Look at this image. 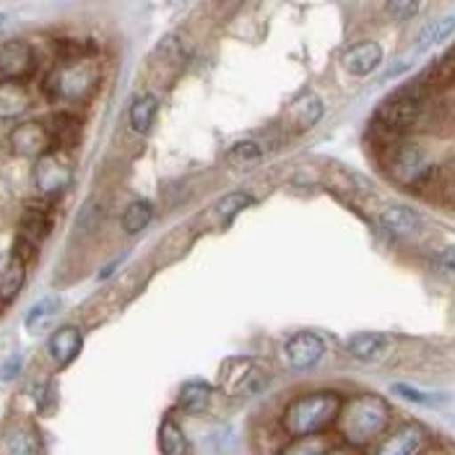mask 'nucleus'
Listing matches in <instances>:
<instances>
[{"label":"nucleus","instance_id":"f257e3e1","mask_svg":"<svg viewBox=\"0 0 455 455\" xmlns=\"http://www.w3.org/2000/svg\"><path fill=\"white\" fill-rule=\"evenodd\" d=\"M393 427V409L378 393H356L344 401L336 421V437L356 451H370Z\"/></svg>","mask_w":455,"mask_h":455},{"label":"nucleus","instance_id":"f03ea898","mask_svg":"<svg viewBox=\"0 0 455 455\" xmlns=\"http://www.w3.org/2000/svg\"><path fill=\"white\" fill-rule=\"evenodd\" d=\"M341 406H344V398L333 387H317V390L299 393L281 411V432L289 440L325 435L336 429Z\"/></svg>","mask_w":455,"mask_h":455},{"label":"nucleus","instance_id":"7ed1b4c3","mask_svg":"<svg viewBox=\"0 0 455 455\" xmlns=\"http://www.w3.org/2000/svg\"><path fill=\"white\" fill-rule=\"evenodd\" d=\"M102 84V68L94 58H63L44 78V94L52 102H86Z\"/></svg>","mask_w":455,"mask_h":455},{"label":"nucleus","instance_id":"20e7f679","mask_svg":"<svg viewBox=\"0 0 455 455\" xmlns=\"http://www.w3.org/2000/svg\"><path fill=\"white\" fill-rule=\"evenodd\" d=\"M429 94L414 89H403L393 97H387L383 105L375 109V125L387 133L390 139H401L411 131L424 128V115H427Z\"/></svg>","mask_w":455,"mask_h":455},{"label":"nucleus","instance_id":"39448f33","mask_svg":"<svg viewBox=\"0 0 455 455\" xmlns=\"http://www.w3.org/2000/svg\"><path fill=\"white\" fill-rule=\"evenodd\" d=\"M383 167L390 180H395L403 188H417V190L424 188V182L435 170L427 148L414 140L403 139L387 140L383 148Z\"/></svg>","mask_w":455,"mask_h":455},{"label":"nucleus","instance_id":"423d86ee","mask_svg":"<svg viewBox=\"0 0 455 455\" xmlns=\"http://www.w3.org/2000/svg\"><path fill=\"white\" fill-rule=\"evenodd\" d=\"M432 435L419 421H401L367 451V455H429Z\"/></svg>","mask_w":455,"mask_h":455},{"label":"nucleus","instance_id":"0eeeda50","mask_svg":"<svg viewBox=\"0 0 455 455\" xmlns=\"http://www.w3.org/2000/svg\"><path fill=\"white\" fill-rule=\"evenodd\" d=\"M268 383V372L250 356H232L221 364L219 386L227 395H255Z\"/></svg>","mask_w":455,"mask_h":455},{"label":"nucleus","instance_id":"6e6552de","mask_svg":"<svg viewBox=\"0 0 455 455\" xmlns=\"http://www.w3.org/2000/svg\"><path fill=\"white\" fill-rule=\"evenodd\" d=\"M35 185L42 196H58L60 190H66L73 180V164H70L68 154L60 148L47 151L44 156H39L35 162Z\"/></svg>","mask_w":455,"mask_h":455},{"label":"nucleus","instance_id":"1a4fd4ad","mask_svg":"<svg viewBox=\"0 0 455 455\" xmlns=\"http://www.w3.org/2000/svg\"><path fill=\"white\" fill-rule=\"evenodd\" d=\"M8 143H11V151L16 156H24V159H39L44 156L47 151H52V140H50V133L44 128V123H36V120H24L19 123L11 136H8Z\"/></svg>","mask_w":455,"mask_h":455},{"label":"nucleus","instance_id":"9d476101","mask_svg":"<svg viewBox=\"0 0 455 455\" xmlns=\"http://www.w3.org/2000/svg\"><path fill=\"white\" fill-rule=\"evenodd\" d=\"M35 70V52L27 42L11 39L0 44V84H19Z\"/></svg>","mask_w":455,"mask_h":455},{"label":"nucleus","instance_id":"9b49d317","mask_svg":"<svg viewBox=\"0 0 455 455\" xmlns=\"http://www.w3.org/2000/svg\"><path fill=\"white\" fill-rule=\"evenodd\" d=\"M286 364L294 370H310L325 356V341L315 331H299L283 344Z\"/></svg>","mask_w":455,"mask_h":455},{"label":"nucleus","instance_id":"f8f14e48","mask_svg":"<svg viewBox=\"0 0 455 455\" xmlns=\"http://www.w3.org/2000/svg\"><path fill=\"white\" fill-rule=\"evenodd\" d=\"M383 63V47L372 39H362L354 42L351 47H347L341 52V68L347 70L354 78H364L372 70H378V66Z\"/></svg>","mask_w":455,"mask_h":455},{"label":"nucleus","instance_id":"ddd939ff","mask_svg":"<svg viewBox=\"0 0 455 455\" xmlns=\"http://www.w3.org/2000/svg\"><path fill=\"white\" fill-rule=\"evenodd\" d=\"M455 86V47L451 52L440 55L437 60H432L427 68L421 70L417 78V89L424 94H440Z\"/></svg>","mask_w":455,"mask_h":455},{"label":"nucleus","instance_id":"4468645a","mask_svg":"<svg viewBox=\"0 0 455 455\" xmlns=\"http://www.w3.org/2000/svg\"><path fill=\"white\" fill-rule=\"evenodd\" d=\"M380 227L387 235H393L395 240H409V237L419 235L424 221H421L419 213L409 206H387L380 213Z\"/></svg>","mask_w":455,"mask_h":455},{"label":"nucleus","instance_id":"2eb2a0df","mask_svg":"<svg viewBox=\"0 0 455 455\" xmlns=\"http://www.w3.org/2000/svg\"><path fill=\"white\" fill-rule=\"evenodd\" d=\"M44 128L50 133L52 140V148H60V151H68L73 146H78L81 133H84V123L81 117L70 115V112H58L52 117L44 120Z\"/></svg>","mask_w":455,"mask_h":455},{"label":"nucleus","instance_id":"dca6fc26","mask_svg":"<svg viewBox=\"0 0 455 455\" xmlns=\"http://www.w3.org/2000/svg\"><path fill=\"white\" fill-rule=\"evenodd\" d=\"M424 196L435 198L443 206H453L455 209V159L445 162V164H435L429 180L421 188Z\"/></svg>","mask_w":455,"mask_h":455},{"label":"nucleus","instance_id":"f3484780","mask_svg":"<svg viewBox=\"0 0 455 455\" xmlns=\"http://www.w3.org/2000/svg\"><path fill=\"white\" fill-rule=\"evenodd\" d=\"M390 349V339L386 333H375V331H362L347 339V354L359 359V362H375L383 359Z\"/></svg>","mask_w":455,"mask_h":455},{"label":"nucleus","instance_id":"a211bd4d","mask_svg":"<svg viewBox=\"0 0 455 455\" xmlns=\"http://www.w3.org/2000/svg\"><path fill=\"white\" fill-rule=\"evenodd\" d=\"M81 347H84V336L76 325H63L58 328L50 341H47V351L50 356L60 364V367H68L70 362L81 354Z\"/></svg>","mask_w":455,"mask_h":455},{"label":"nucleus","instance_id":"6ab92c4d","mask_svg":"<svg viewBox=\"0 0 455 455\" xmlns=\"http://www.w3.org/2000/svg\"><path fill=\"white\" fill-rule=\"evenodd\" d=\"M211 401H213V387L206 380H190L180 387V395H177V409L188 417H201L211 409Z\"/></svg>","mask_w":455,"mask_h":455},{"label":"nucleus","instance_id":"aec40b11","mask_svg":"<svg viewBox=\"0 0 455 455\" xmlns=\"http://www.w3.org/2000/svg\"><path fill=\"white\" fill-rule=\"evenodd\" d=\"M27 279V266L13 252H0V302H11Z\"/></svg>","mask_w":455,"mask_h":455},{"label":"nucleus","instance_id":"412c9836","mask_svg":"<svg viewBox=\"0 0 455 455\" xmlns=\"http://www.w3.org/2000/svg\"><path fill=\"white\" fill-rule=\"evenodd\" d=\"M339 443L341 440L336 437V432L310 435V437H294V440H286L276 451V455H328Z\"/></svg>","mask_w":455,"mask_h":455},{"label":"nucleus","instance_id":"4be33fe9","mask_svg":"<svg viewBox=\"0 0 455 455\" xmlns=\"http://www.w3.org/2000/svg\"><path fill=\"white\" fill-rule=\"evenodd\" d=\"M323 115H325V105H323L320 97H315V94L302 97V100H297L294 105L289 107V128L294 133H305V131H310L313 125L320 123Z\"/></svg>","mask_w":455,"mask_h":455},{"label":"nucleus","instance_id":"5701e85b","mask_svg":"<svg viewBox=\"0 0 455 455\" xmlns=\"http://www.w3.org/2000/svg\"><path fill=\"white\" fill-rule=\"evenodd\" d=\"M156 115H159V100L151 92H146V94H139L128 109V125L136 136H146L154 128Z\"/></svg>","mask_w":455,"mask_h":455},{"label":"nucleus","instance_id":"b1692460","mask_svg":"<svg viewBox=\"0 0 455 455\" xmlns=\"http://www.w3.org/2000/svg\"><path fill=\"white\" fill-rule=\"evenodd\" d=\"M32 100L21 84H0V120H19L29 112Z\"/></svg>","mask_w":455,"mask_h":455},{"label":"nucleus","instance_id":"393cba45","mask_svg":"<svg viewBox=\"0 0 455 455\" xmlns=\"http://www.w3.org/2000/svg\"><path fill=\"white\" fill-rule=\"evenodd\" d=\"M156 445L162 455H188L190 453V443L180 427L175 417H164L159 424V435H156Z\"/></svg>","mask_w":455,"mask_h":455},{"label":"nucleus","instance_id":"a878e982","mask_svg":"<svg viewBox=\"0 0 455 455\" xmlns=\"http://www.w3.org/2000/svg\"><path fill=\"white\" fill-rule=\"evenodd\" d=\"M455 32V16H440L435 21H429L414 42V52H427L432 47H437L440 42H445Z\"/></svg>","mask_w":455,"mask_h":455},{"label":"nucleus","instance_id":"bb28decb","mask_svg":"<svg viewBox=\"0 0 455 455\" xmlns=\"http://www.w3.org/2000/svg\"><path fill=\"white\" fill-rule=\"evenodd\" d=\"M47 235H50V213L36 209V206H29V209L24 211V216H21V232H19V237H24L32 245L39 247V243Z\"/></svg>","mask_w":455,"mask_h":455},{"label":"nucleus","instance_id":"cd10ccee","mask_svg":"<svg viewBox=\"0 0 455 455\" xmlns=\"http://www.w3.org/2000/svg\"><path fill=\"white\" fill-rule=\"evenodd\" d=\"M151 219H154V204L151 201H133V204H128V209L123 211L120 224H123L125 235H139L151 224Z\"/></svg>","mask_w":455,"mask_h":455},{"label":"nucleus","instance_id":"c85d7f7f","mask_svg":"<svg viewBox=\"0 0 455 455\" xmlns=\"http://www.w3.org/2000/svg\"><path fill=\"white\" fill-rule=\"evenodd\" d=\"M0 453L3 455H36V440L32 432L27 429H16L8 432L0 443Z\"/></svg>","mask_w":455,"mask_h":455},{"label":"nucleus","instance_id":"c756f323","mask_svg":"<svg viewBox=\"0 0 455 455\" xmlns=\"http://www.w3.org/2000/svg\"><path fill=\"white\" fill-rule=\"evenodd\" d=\"M263 159V146L258 140H240L227 151V162L235 167H250Z\"/></svg>","mask_w":455,"mask_h":455},{"label":"nucleus","instance_id":"7c9ffc66","mask_svg":"<svg viewBox=\"0 0 455 455\" xmlns=\"http://www.w3.org/2000/svg\"><path fill=\"white\" fill-rule=\"evenodd\" d=\"M252 204V196L245 193V190H235V193H229V196H224L219 204H216V213H219V219L221 221H232L240 211H245L247 206Z\"/></svg>","mask_w":455,"mask_h":455},{"label":"nucleus","instance_id":"2f4dec72","mask_svg":"<svg viewBox=\"0 0 455 455\" xmlns=\"http://www.w3.org/2000/svg\"><path fill=\"white\" fill-rule=\"evenodd\" d=\"M393 390L401 395V398H406V401H411V403H421V406H437V403H443V401H448L445 395H437V393H424V390H417V387L406 386V383H395Z\"/></svg>","mask_w":455,"mask_h":455},{"label":"nucleus","instance_id":"473e14b6","mask_svg":"<svg viewBox=\"0 0 455 455\" xmlns=\"http://www.w3.org/2000/svg\"><path fill=\"white\" fill-rule=\"evenodd\" d=\"M58 307H60V299H58V297H47V299L36 302L35 307L29 310V315H27V325H29V328H36V325L47 323L50 317L58 313Z\"/></svg>","mask_w":455,"mask_h":455},{"label":"nucleus","instance_id":"72a5a7b5","mask_svg":"<svg viewBox=\"0 0 455 455\" xmlns=\"http://www.w3.org/2000/svg\"><path fill=\"white\" fill-rule=\"evenodd\" d=\"M421 11V3L417 0H390L386 3V13L390 19H398V21H406L411 16H417Z\"/></svg>","mask_w":455,"mask_h":455},{"label":"nucleus","instance_id":"f704fd0d","mask_svg":"<svg viewBox=\"0 0 455 455\" xmlns=\"http://www.w3.org/2000/svg\"><path fill=\"white\" fill-rule=\"evenodd\" d=\"M435 268H437L443 276H448V279L455 281V245L443 247V250L437 252V258H435Z\"/></svg>","mask_w":455,"mask_h":455},{"label":"nucleus","instance_id":"c9c22d12","mask_svg":"<svg viewBox=\"0 0 455 455\" xmlns=\"http://www.w3.org/2000/svg\"><path fill=\"white\" fill-rule=\"evenodd\" d=\"M328 455H367L364 451H356V448H349V445H344V443H339L333 451Z\"/></svg>","mask_w":455,"mask_h":455},{"label":"nucleus","instance_id":"e433bc0d","mask_svg":"<svg viewBox=\"0 0 455 455\" xmlns=\"http://www.w3.org/2000/svg\"><path fill=\"white\" fill-rule=\"evenodd\" d=\"M0 27H3V16H0Z\"/></svg>","mask_w":455,"mask_h":455}]
</instances>
